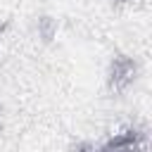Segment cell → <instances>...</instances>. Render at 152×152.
Segmentation results:
<instances>
[{"mask_svg":"<svg viewBox=\"0 0 152 152\" xmlns=\"http://www.w3.org/2000/svg\"><path fill=\"white\" fill-rule=\"evenodd\" d=\"M140 0H112V5L114 7H133V5H138Z\"/></svg>","mask_w":152,"mask_h":152,"instance_id":"obj_4","label":"cell"},{"mask_svg":"<svg viewBox=\"0 0 152 152\" xmlns=\"http://www.w3.org/2000/svg\"><path fill=\"white\" fill-rule=\"evenodd\" d=\"M138 78V62L131 55L116 52L107 66V90L109 93H126Z\"/></svg>","mask_w":152,"mask_h":152,"instance_id":"obj_1","label":"cell"},{"mask_svg":"<svg viewBox=\"0 0 152 152\" xmlns=\"http://www.w3.org/2000/svg\"><path fill=\"white\" fill-rule=\"evenodd\" d=\"M5 28H7V21H5V24H2V26H0V36H2V33H5Z\"/></svg>","mask_w":152,"mask_h":152,"instance_id":"obj_5","label":"cell"},{"mask_svg":"<svg viewBox=\"0 0 152 152\" xmlns=\"http://www.w3.org/2000/svg\"><path fill=\"white\" fill-rule=\"evenodd\" d=\"M57 28H59V24H57V19L50 17V14H43V17H38V21H36V31H38V38H40L43 43H52V40L57 38Z\"/></svg>","mask_w":152,"mask_h":152,"instance_id":"obj_3","label":"cell"},{"mask_svg":"<svg viewBox=\"0 0 152 152\" xmlns=\"http://www.w3.org/2000/svg\"><path fill=\"white\" fill-rule=\"evenodd\" d=\"M147 145V135L140 128H126L116 135H112L109 140H104L102 145H95V152H145Z\"/></svg>","mask_w":152,"mask_h":152,"instance_id":"obj_2","label":"cell"}]
</instances>
